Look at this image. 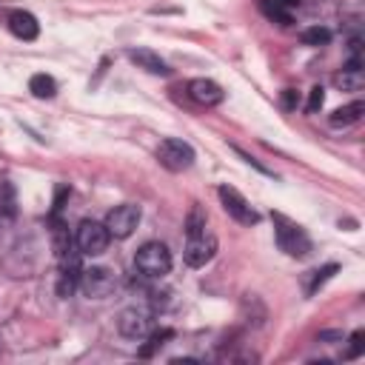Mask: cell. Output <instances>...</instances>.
<instances>
[{"label": "cell", "mask_w": 365, "mask_h": 365, "mask_svg": "<svg viewBox=\"0 0 365 365\" xmlns=\"http://www.w3.org/2000/svg\"><path fill=\"white\" fill-rule=\"evenodd\" d=\"M297 106H299L297 88H285V91H282V108H297Z\"/></svg>", "instance_id": "cell-23"}, {"label": "cell", "mask_w": 365, "mask_h": 365, "mask_svg": "<svg viewBox=\"0 0 365 365\" xmlns=\"http://www.w3.org/2000/svg\"><path fill=\"white\" fill-rule=\"evenodd\" d=\"M29 91H31L34 97H40V100H51V97L57 94V83H54L51 74H34V77L29 80Z\"/></svg>", "instance_id": "cell-15"}, {"label": "cell", "mask_w": 365, "mask_h": 365, "mask_svg": "<svg viewBox=\"0 0 365 365\" xmlns=\"http://www.w3.org/2000/svg\"><path fill=\"white\" fill-rule=\"evenodd\" d=\"M271 220H274V237H277V245H279L288 257H297V259L308 257V251H311V240H308L305 228L297 225L294 220H288V217L279 214V211H274Z\"/></svg>", "instance_id": "cell-1"}, {"label": "cell", "mask_w": 365, "mask_h": 365, "mask_svg": "<svg viewBox=\"0 0 365 365\" xmlns=\"http://www.w3.org/2000/svg\"><path fill=\"white\" fill-rule=\"evenodd\" d=\"M322 103H325V91H322V86H314L311 94H308V106H305V111L314 114V111L322 108Z\"/></svg>", "instance_id": "cell-22"}, {"label": "cell", "mask_w": 365, "mask_h": 365, "mask_svg": "<svg viewBox=\"0 0 365 365\" xmlns=\"http://www.w3.org/2000/svg\"><path fill=\"white\" fill-rule=\"evenodd\" d=\"M128 60H131L137 68L148 71V74H160V77H165V74L171 71L168 63H165L157 51H151V48H128Z\"/></svg>", "instance_id": "cell-11"}, {"label": "cell", "mask_w": 365, "mask_h": 365, "mask_svg": "<svg viewBox=\"0 0 365 365\" xmlns=\"http://www.w3.org/2000/svg\"><path fill=\"white\" fill-rule=\"evenodd\" d=\"M9 31L14 37H20V40H34L40 34V23H37V17L31 11L17 9V11L9 14Z\"/></svg>", "instance_id": "cell-12"}, {"label": "cell", "mask_w": 365, "mask_h": 365, "mask_svg": "<svg viewBox=\"0 0 365 365\" xmlns=\"http://www.w3.org/2000/svg\"><path fill=\"white\" fill-rule=\"evenodd\" d=\"M336 271H339L336 262H328V265H322V268H317V271H308V277H305V294H317V288H319L322 282H328Z\"/></svg>", "instance_id": "cell-16"}, {"label": "cell", "mask_w": 365, "mask_h": 365, "mask_svg": "<svg viewBox=\"0 0 365 365\" xmlns=\"http://www.w3.org/2000/svg\"><path fill=\"white\" fill-rule=\"evenodd\" d=\"M334 83L342 88V91H359L362 86H365V71H362V63H356V60H351L336 77H334Z\"/></svg>", "instance_id": "cell-13"}, {"label": "cell", "mask_w": 365, "mask_h": 365, "mask_svg": "<svg viewBox=\"0 0 365 365\" xmlns=\"http://www.w3.org/2000/svg\"><path fill=\"white\" fill-rule=\"evenodd\" d=\"M117 331L125 339H145L154 331V317L143 308H125L117 317Z\"/></svg>", "instance_id": "cell-8"}, {"label": "cell", "mask_w": 365, "mask_h": 365, "mask_svg": "<svg viewBox=\"0 0 365 365\" xmlns=\"http://www.w3.org/2000/svg\"><path fill=\"white\" fill-rule=\"evenodd\" d=\"M217 197H220V202H222V211H225L231 220H237L240 225H257V222H259V214L254 211V205H251L237 188L220 185V188H217Z\"/></svg>", "instance_id": "cell-5"}, {"label": "cell", "mask_w": 365, "mask_h": 365, "mask_svg": "<svg viewBox=\"0 0 365 365\" xmlns=\"http://www.w3.org/2000/svg\"><path fill=\"white\" fill-rule=\"evenodd\" d=\"M174 336V331L171 328H160V331H151L148 334V345L145 348H140V356H151L160 345H165V339H171Z\"/></svg>", "instance_id": "cell-19"}, {"label": "cell", "mask_w": 365, "mask_h": 365, "mask_svg": "<svg viewBox=\"0 0 365 365\" xmlns=\"http://www.w3.org/2000/svg\"><path fill=\"white\" fill-rule=\"evenodd\" d=\"M202 231H205V214H202L200 205H194L191 214H188V220H185V234L194 237V234H202Z\"/></svg>", "instance_id": "cell-20"}, {"label": "cell", "mask_w": 365, "mask_h": 365, "mask_svg": "<svg viewBox=\"0 0 365 365\" xmlns=\"http://www.w3.org/2000/svg\"><path fill=\"white\" fill-rule=\"evenodd\" d=\"M108 242H111V234H108V228H106L103 222H97V220H83V222L77 225V231H74V245H77L80 254H86V257H100V254L108 248Z\"/></svg>", "instance_id": "cell-3"}, {"label": "cell", "mask_w": 365, "mask_h": 365, "mask_svg": "<svg viewBox=\"0 0 365 365\" xmlns=\"http://www.w3.org/2000/svg\"><path fill=\"white\" fill-rule=\"evenodd\" d=\"M134 268L145 277V279H163L171 271V251L165 242H143L134 254Z\"/></svg>", "instance_id": "cell-2"}, {"label": "cell", "mask_w": 365, "mask_h": 365, "mask_svg": "<svg viewBox=\"0 0 365 365\" xmlns=\"http://www.w3.org/2000/svg\"><path fill=\"white\" fill-rule=\"evenodd\" d=\"M188 97H191L194 103L211 108V106H220V103H222L225 91H222L214 80H208V77H197V80L188 83Z\"/></svg>", "instance_id": "cell-10"}, {"label": "cell", "mask_w": 365, "mask_h": 365, "mask_svg": "<svg viewBox=\"0 0 365 365\" xmlns=\"http://www.w3.org/2000/svg\"><path fill=\"white\" fill-rule=\"evenodd\" d=\"M157 160L163 168L168 171H185L194 165V148L185 143V140H177V137H165L160 145H157Z\"/></svg>", "instance_id": "cell-4"}, {"label": "cell", "mask_w": 365, "mask_h": 365, "mask_svg": "<svg viewBox=\"0 0 365 365\" xmlns=\"http://www.w3.org/2000/svg\"><path fill=\"white\" fill-rule=\"evenodd\" d=\"M299 40H302L305 46H325V43H331V31L322 29V26H311V29H305V31L299 34Z\"/></svg>", "instance_id": "cell-18"}, {"label": "cell", "mask_w": 365, "mask_h": 365, "mask_svg": "<svg viewBox=\"0 0 365 365\" xmlns=\"http://www.w3.org/2000/svg\"><path fill=\"white\" fill-rule=\"evenodd\" d=\"M103 225L108 228V234H111V237L125 240V237H131V234H134V228L140 225V208H137V205H131V202L114 205V208L106 214V222H103Z\"/></svg>", "instance_id": "cell-7"}, {"label": "cell", "mask_w": 365, "mask_h": 365, "mask_svg": "<svg viewBox=\"0 0 365 365\" xmlns=\"http://www.w3.org/2000/svg\"><path fill=\"white\" fill-rule=\"evenodd\" d=\"M214 254H217V240L202 231V234L188 237L185 251H182V259H185V265H191V268H202L205 262H211Z\"/></svg>", "instance_id": "cell-9"}, {"label": "cell", "mask_w": 365, "mask_h": 365, "mask_svg": "<svg viewBox=\"0 0 365 365\" xmlns=\"http://www.w3.org/2000/svg\"><path fill=\"white\" fill-rule=\"evenodd\" d=\"M362 111H365V106H362L359 100H356V103H348V106H342V108H336V111L331 114V125H334V128L354 125V123H359Z\"/></svg>", "instance_id": "cell-14"}, {"label": "cell", "mask_w": 365, "mask_h": 365, "mask_svg": "<svg viewBox=\"0 0 365 365\" xmlns=\"http://www.w3.org/2000/svg\"><path fill=\"white\" fill-rule=\"evenodd\" d=\"M348 342H351V345H348V351H345L342 356H345V359H356V356L365 351V331H354Z\"/></svg>", "instance_id": "cell-21"}, {"label": "cell", "mask_w": 365, "mask_h": 365, "mask_svg": "<svg viewBox=\"0 0 365 365\" xmlns=\"http://www.w3.org/2000/svg\"><path fill=\"white\" fill-rule=\"evenodd\" d=\"M80 288H83L86 297L103 299V297H108L117 288V277L106 265H91V268H83L80 271Z\"/></svg>", "instance_id": "cell-6"}, {"label": "cell", "mask_w": 365, "mask_h": 365, "mask_svg": "<svg viewBox=\"0 0 365 365\" xmlns=\"http://www.w3.org/2000/svg\"><path fill=\"white\" fill-rule=\"evenodd\" d=\"M277 3H279V6H285V9H288V11H291V9H297V6H299V0H277Z\"/></svg>", "instance_id": "cell-24"}, {"label": "cell", "mask_w": 365, "mask_h": 365, "mask_svg": "<svg viewBox=\"0 0 365 365\" xmlns=\"http://www.w3.org/2000/svg\"><path fill=\"white\" fill-rule=\"evenodd\" d=\"M259 9L268 20H277L279 26H291V11L285 6H279L277 0H259Z\"/></svg>", "instance_id": "cell-17"}]
</instances>
